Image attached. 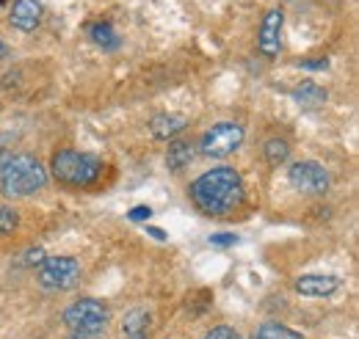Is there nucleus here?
Instances as JSON below:
<instances>
[{
  "label": "nucleus",
  "instance_id": "21",
  "mask_svg": "<svg viewBox=\"0 0 359 339\" xmlns=\"http://www.w3.org/2000/svg\"><path fill=\"white\" fill-rule=\"evenodd\" d=\"M210 243L226 249V246H235V243H238V237H235V235H210Z\"/></svg>",
  "mask_w": 359,
  "mask_h": 339
},
{
  "label": "nucleus",
  "instance_id": "20",
  "mask_svg": "<svg viewBox=\"0 0 359 339\" xmlns=\"http://www.w3.org/2000/svg\"><path fill=\"white\" fill-rule=\"evenodd\" d=\"M22 259H25V265H31V268H34V265H42V262L47 259V256H45V249H39V246H36V249H28Z\"/></svg>",
  "mask_w": 359,
  "mask_h": 339
},
{
  "label": "nucleus",
  "instance_id": "7",
  "mask_svg": "<svg viewBox=\"0 0 359 339\" xmlns=\"http://www.w3.org/2000/svg\"><path fill=\"white\" fill-rule=\"evenodd\" d=\"M287 177H290V185H293L299 193H304V196H320V193H326L329 185H332L329 171L323 169L320 163H315V160L293 163L290 171H287Z\"/></svg>",
  "mask_w": 359,
  "mask_h": 339
},
{
  "label": "nucleus",
  "instance_id": "14",
  "mask_svg": "<svg viewBox=\"0 0 359 339\" xmlns=\"http://www.w3.org/2000/svg\"><path fill=\"white\" fill-rule=\"evenodd\" d=\"M89 36L91 42L97 44V47H102L105 53H114V50H119V36H116V31L108 25V22H94L89 25Z\"/></svg>",
  "mask_w": 359,
  "mask_h": 339
},
{
  "label": "nucleus",
  "instance_id": "22",
  "mask_svg": "<svg viewBox=\"0 0 359 339\" xmlns=\"http://www.w3.org/2000/svg\"><path fill=\"white\" fill-rule=\"evenodd\" d=\"M149 215H152V207H147V205H141V207H135V210L128 212V218H130L133 223H135V221H147Z\"/></svg>",
  "mask_w": 359,
  "mask_h": 339
},
{
  "label": "nucleus",
  "instance_id": "12",
  "mask_svg": "<svg viewBox=\"0 0 359 339\" xmlns=\"http://www.w3.org/2000/svg\"><path fill=\"white\" fill-rule=\"evenodd\" d=\"M194 155H196L194 141H188V138H175V141L169 144V152H166V166L172 171L185 169V166L194 160Z\"/></svg>",
  "mask_w": 359,
  "mask_h": 339
},
{
  "label": "nucleus",
  "instance_id": "25",
  "mask_svg": "<svg viewBox=\"0 0 359 339\" xmlns=\"http://www.w3.org/2000/svg\"><path fill=\"white\" fill-rule=\"evenodd\" d=\"M69 339H83V337H75V334H72V337H69Z\"/></svg>",
  "mask_w": 359,
  "mask_h": 339
},
{
  "label": "nucleus",
  "instance_id": "26",
  "mask_svg": "<svg viewBox=\"0 0 359 339\" xmlns=\"http://www.w3.org/2000/svg\"><path fill=\"white\" fill-rule=\"evenodd\" d=\"M0 55H3V42H0Z\"/></svg>",
  "mask_w": 359,
  "mask_h": 339
},
{
  "label": "nucleus",
  "instance_id": "4",
  "mask_svg": "<svg viewBox=\"0 0 359 339\" xmlns=\"http://www.w3.org/2000/svg\"><path fill=\"white\" fill-rule=\"evenodd\" d=\"M64 323L75 337H100L108 326V306L94 298H81L64 312Z\"/></svg>",
  "mask_w": 359,
  "mask_h": 339
},
{
  "label": "nucleus",
  "instance_id": "17",
  "mask_svg": "<svg viewBox=\"0 0 359 339\" xmlns=\"http://www.w3.org/2000/svg\"><path fill=\"white\" fill-rule=\"evenodd\" d=\"M287 155H290V146H287L285 138H269V141H266V160H269L271 166L285 163Z\"/></svg>",
  "mask_w": 359,
  "mask_h": 339
},
{
  "label": "nucleus",
  "instance_id": "16",
  "mask_svg": "<svg viewBox=\"0 0 359 339\" xmlns=\"http://www.w3.org/2000/svg\"><path fill=\"white\" fill-rule=\"evenodd\" d=\"M255 339H304V337H302L299 331L287 328V326H279V323H263V326L257 328Z\"/></svg>",
  "mask_w": 359,
  "mask_h": 339
},
{
  "label": "nucleus",
  "instance_id": "5",
  "mask_svg": "<svg viewBox=\"0 0 359 339\" xmlns=\"http://www.w3.org/2000/svg\"><path fill=\"white\" fill-rule=\"evenodd\" d=\"M243 144V127L235 125V122H222V125H213L202 138H199V152L205 158H229L232 152H238Z\"/></svg>",
  "mask_w": 359,
  "mask_h": 339
},
{
  "label": "nucleus",
  "instance_id": "9",
  "mask_svg": "<svg viewBox=\"0 0 359 339\" xmlns=\"http://www.w3.org/2000/svg\"><path fill=\"white\" fill-rule=\"evenodd\" d=\"M42 14H45V8H42L39 0H14L11 8H8V22H11L17 31L31 34V31H36V25L42 22Z\"/></svg>",
  "mask_w": 359,
  "mask_h": 339
},
{
  "label": "nucleus",
  "instance_id": "13",
  "mask_svg": "<svg viewBox=\"0 0 359 339\" xmlns=\"http://www.w3.org/2000/svg\"><path fill=\"white\" fill-rule=\"evenodd\" d=\"M152 328V317L147 309H130L122 320V331L128 339H144Z\"/></svg>",
  "mask_w": 359,
  "mask_h": 339
},
{
  "label": "nucleus",
  "instance_id": "11",
  "mask_svg": "<svg viewBox=\"0 0 359 339\" xmlns=\"http://www.w3.org/2000/svg\"><path fill=\"white\" fill-rule=\"evenodd\" d=\"M188 127V119L180 116V113H161L149 122V132L158 138V141H166V138H175L177 132Z\"/></svg>",
  "mask_w": 359,
  "mask_h": 339
},
{
  "label": "nucleus",
  "instance_id": "3",
  "mask_svg": "<svg viewBox=\"0 0 359 339\" xmlns=\"http://www.w3.org/2000/svg\"><path fill=\"white\" fill-rule=\"evenodd\" d=\"M100 171H102V163L94 155L78 152V149H61L50 160V174L67 188H86L91 182H97Z\"/></svg>",
  "mask_w": 359,
  "mask_h": 339
},
{
  "label": "nucleus",
  "instance_id": "15",
  "mask_svg": "<svg viewBox=\"0 0 359 339\" xmlns=\"http://www.w3.org/2000/svg\"><path fill=\"white\" fill-rule=\"evenodd\" d=\"M293 97H296V102H299L302 108H318V105L326 102V88H320V85L313 83V81H304V83L293 91Z\"/></svg>",
  "mask_w": 359,
  "mask_h": 339
},
{
  "label": "nucleus",
  "instance_id": "1",
  "mask_svg": "<svg viewBox=\"0 0 359 339\" xmlns=\"http://www.w3.org/2000/svg\"><path fill=\"white\" fill-rule=\"evenodd\" d=\"M191 199L205 215H229L232 210H238L246 199V191H243V179L235 169H219L205 171L202 177L194 179L191 185Z\"/></svg>",
  "mask_w": 359,
  "mask_h": 339
},
{
  "label": "nucleus",
  "instance_id": "23",
  "mask_svg": "<svg viewBox=\"0 0 359 339\" xmlns=\"http://www.w3.org/2000/svg\"><path fill=\"white\" fill-rule=\"evenodd\" d=\"M329 67V61L326 58H315V61H302V69H315V72H320V69H326Z\"/></svg>",
  "mask_w": 359,
  "mask_h": 339
},
{
  "label": "nucleus",
  "instance_id": "8",
  "mask_svg": "<svg viewBox=\"0 0 359 339\" xmlns=\"http://www.w3.org/2000/svg\"><path fill=\"white\" fill-rule=\"evenodd\" d=\"M282 25H285L282 8H271L263 17V25L257 31V47L266 58H276L279 50H282Z\"/></svg>",
  "mask_w": 359,
  "mask_h": 339
},
{
  "label": "nucleus",
  "instance_id": "19",
  "mask_svg": "<svg viewBox=\"0 0 359 339\" xmlns=\"http://www.w3.org/2000/svg\"><path fill=\"white\" fill-rule=\"evenodd\" d=\"M205 339H241V334L235 331V328H229V326H216V328H210Z\"/></svg>",
  "mask_w": 359,
  "mask_h": 339
},
{
  "label": "nucleus",
  "instance_id": "2",
  "mask_svg": "<svg viewBox=\"0 0 359 339\" xmlns=\"http://www.w3.org/2000/svg\"><path fill=\"white\" fill-rule=\"evenodd\" d=\"M47 185V171L39 163V158L22 152L0 158V191L8 199H25L34 196Z\"/></svg>",
  "mask_w": 359,
  "mask_h": 339
},
{
  "label": "nucleus",
  "instance_id": "6",
  "mask_svg": "<svg viewBox=\"0 0 359 339\" xmlns=\"http://www.w3.org/2000/svg\"><path fill=\"white\" fill-rule=\"evenodd\" d=\"M45 290H69L81 279V262L75 256H47L36 270Z\"/></svg>",
  "mask_w": 359,
  "mask_h": 339
},
{
  "label": "nucleus",
  "instance_id": "24",
  "mask_svg": "<svg viewBox=\"0 0 359 339\" xmlns=\"http://www.w3.org/2000/svg\"><path fill=\"white\" fill-rule=\"evenodd\" d=\"M147 232H149V235H152L155 240H166V235H163V232H161L158 226H147Z\"/></svg>",
  "mask_w": 359,
  "mask_h": 339
},
{
  "label": "nucleus",
  "instance_id": "18",
  "mask_svg": "<svg viewBox=\"0 0 359 339\" xmlns=\"http://www.w3.org/2000/svg\"><path fill=\"white\" fill-rule=\"evenodd\" d=\"M17 226H20V215L11 210V207H3V205H0V237L14 235Z\"/></svg>",
  "mask_w": 359,
  "mask_h": 339
},
{
  "label": "nucleus",
  "instance_id": "10",
  "mask_svg": "<svg viewBox=\"0 0 359 339\" xmlns=\"http://www.w3.org/2000/svg\"><path fill=\"white\" fill-rule=\"evenodd\" d=\"M340 279L329 276V273H307L302 279H296V293H302L304 298H326L340 290Z\"/></svg>",
  "mask_w": 359,
  "mask_h": 339
}]
</instances>
